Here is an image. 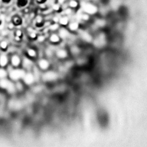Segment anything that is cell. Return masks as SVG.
Segmentation results:
<instances>
[{
  "mask_svg": "<svg viewBox=\"0 0 147 147\" xmlns=\"http://www.w3.org/2000/svg\"><path fill=\"white\" fill-rule=\"evenodd\" d=\"M10 67L9 69L7 68L8 71V78L14 82L22 80L26 71L22 67L14 68L10 66Z\"/></svg>",
  "mask_w": 147,
  "mask_h": 147,
  "instance_id": "obj_1",
  "label": "cell"
},
{
  "mask_svg": "<svg viewBox=\"0 0 147 147\" xmlns=\"http://www.w3.org/2000/svg\"><path fill=\"white\" fill-rule=\"evenodd\" d=\"M0 90L5 91L9 94H14L17 93L15 82L8 78L0 79Z\"/></svg>",
  "mask_w": 147,
  "mask_h": 147,
  "instance_id": "obj_2",
  "label": "cell"
},
{
  "mask_svg": "<svg viewBox=\"0 0 147 147\" xmlns=\"http://www.w3.org/2000/svg\"><path fill=\"white\" fill-rule=\"evenodd\" d=\"M9 65L12 67L17 68L22 67L23 57L17 52L9 53Z\"/></svg>",
  "mask_w": 147,
  "mask_h": 147,
  "instance_id": "obj_3",
  "label": "cell"
},
{
  "mask_svg": "<svg viewBox=\"0 0 147 147\" xmlns=\"http://www.w3.org/2000/svg\"><path fill=\"white\" fill-rule=\"evenodd\" d=\"M41 78L45 82H52L58 79V74L54 71L48 70L44 71Z\"/></svg>",
  "mask_w": 147,
  "mask_h": 147,
  "instance_id": "obj_4",
  "label": "cell"
},
{
  "mask_svg": "<svg viewBox=\"0 0 147 147\" xmlns=\"http://www.w3.org/2000/svg\"><path fill=\"white\" fill-rule=\"evenodd\" d=\"M36 79L33 73L31 71H26L24 78L22 79V81L25 86L32 85L36 82Z\"/></svg>",
  "mask_w": 147,
  "mask_h": 147,
  "instance_id": "obj_5",
  "label": "cell"
},
{
  "mask_svg": "<svg viewBox=\"0 0 147 147\" xmlns=\"http://www.w3.org/2000/svg\"><path fill=\"white\" fill-rule=\"evenodd\" d=\"M82 7L84 12L88 14H94L98 11L97 7L90 3L84 2V5H82Z\"/></svg>",
  "mask_w": 147,
  "mask_h": 147,
  "instance_id": "obj_6",
  "label": "cell"
},
{
  "mask_svg": "<svg viewBox=\"0 0 147 147\" xmlns=\"http://www.w3.org/2000/svg\"><path fill=\"white\" fill-rule=\"evenodd\" d=\"M7 52L0 51V67L7 68L9 65V55Z\"/></svg>",
  "mask_w": 147,
  "mask_h": 147,
  "instance_id": "obj_7",
  "label": "cell"
},
{
  "mask_svg": "<svg viewBox=\"0 0 147 147\" xmlns=\"http://www.w3.org/2000/svg\"><path fill=\"white\" fill-rule=\"evenodd\" d=\"M51 66L50 62L46 58H41L38 59L37 63V67L40 69V71H46L49 70Z\"/></svg>",
  "mask_w": 147,
  "mask_h": 147,
  "instance_id": "obj_8",
  "label": "cell"
},
{
  "mask_svg": "<svg viewBox=\"0 0 147 147\" xmlns=\"http://www.w3.org/2000/svg\"><path fill=\"white\" fill-rule=\"evenodd\" d=\"M26 71H31V69L34 67V63L33 60L31 59L30 58L27 57L25 55L22 58V67Z\"/></svg>",
  "mask_w": 147,
  "mask_h": 147,
  "instance_id": "obj_9",
  "label": "cell"
},
{
  "mask_svg": "<svg viewBox=\"0 0 147 147\" xmlns=\"http://www.w3.org/2000/svg\"><path fill=\"white\" fill-rule=\"evenodd\" d=\"M25 55L30 58L31 59H36L38 57V53L36 49L34 47H29L26 49L25 52Z\"/></svg>",
  "mask_w": 147,
  "mask_h": 147,
  "instance_id": "obj_10",
  "label": "cell"
},
{
  "mask_svg": "<svg viewBox=\"0 0 147 147\" xmlns=\"http://www.w3.org/2000/svg\"><path fill=\"white\" fill-rule=\"evenodd\" d=\"M61 38L58 34V33H56L55 32H52L49 35L48 40L49 41V43H51L53 45H58L60 43L61 41Z\"/></svg>",
  "mask_w": 147,
  "mask_h": 147,
  "instance_id": "obj_11",
  "label": "cell"
},
{
  "mask_svg": "<svg viewBox=\"0 0 147 147\" xmlns=\"http://www.w3.org/2000/svg\"><path fill=\"white\" fill-rule=\"evenodd\" d=\"M10 43L7 38H3L0 40V51L7 52L9 49Z\"/></svg>",
  "mask_w": 147,
  "mask_h": 147,
  "instance_id": "obj_12",
  "label": "cell"
},
{
  "mask_svg": "<svg viewBox=\"0 0 147 147\" xmlns=\"http://www.w3.org/2000/svg\"><path fill=\"white\" fill-rule=\"evenodd\" d=\"M57 33L62 40L67 39L70 36V32L67 29L63 26L59 29Z\"/></svg>",
  "mask_w": 147,
  "mask_h": 147,
  "instance_id": "obj_13",
  "label": "cell"
},
{
  "mask_svg": "<svg viewBox=\"0 0 147 147\" xmlns=\"http://www.w3.org/2000/svg\"><path fill=\"white\" fill-rule=\"evenodd\" d=\"M55 54L57 58L61 59H65L67 56V51L63 49H56Z\"/></svg>",
  "mask_w": 147,
  "mask_h": 147,
  "instance_id": "obj_14",
  "label": "cell"
},
{
  "mask_svg": "<svg viewBox=\"0 0 147 147\" xmlns=\"http://www.w3.org/2000/svg\"><path fill=\"white\" fill-rule=\"evenodd\" d=\"M11 21L16 27L21 25L23 23V19L22 18V17L17 14H14L11 17Z\"/></svg>",
  "mask_w": 147,
  "mask_h": 147,
  "instance_id": "obj_15",
  "label": "cell"
},
{
  "mask_svg": "<svg viewBox=\"0 0 147 147\" xmlns=\"http://www.w3.org/2000/svg\"><path fill=\"white\" fill-rule=\"evenodd\" d=\"M35 25L36 26L41 27L42 26L45 24V18L41 15H37L35 17Z\"/></svg>",
  "mask_w": 147,
  "mask_h": 147,
  "instance_id": "obj_16",
  "label": "cell"
},
{
  "mask_svg": "<svg viewBox=\"0 0 147 147\" xmlns=\"http://www.w3.org/2000/svg\"><path fill=\"white\" fill-rule=\"evenodd\" d=\"M15 86H16L17 93H18V92H23L24 89V86L25 85L23 83V82L22 81V80H20L15 82Z\"/></svg>",
  "mask_w": 147,
  "mask_h": 147,
  "instance_id": "obj_17",
  "label": "cell"
},
{
  "mask_svg": "<svg viewBox=\"0 0 147 147\" xmlns=\"http://www.w3.org/2000/svg\"><path fill=\"white\" fill-rule=\"evenodd\" d=\"M81 36L83 40L87 42H91L92 40V37L88 32L85 31H82L81 32Z\"/></svg>",
  "mask_w": 147,
  "mask_h": 147,
  "instance_id": "obj_18",
  "label": "cell"
},
{
  "mask_svg": "<svg viewBox=\"0 0 147 147\" xmlns=\"http://www.w3.org/2000/svg\"><path fill=\"white\" fill-rule=\"evenodd\" d=\"M69 18L67 16H64L60 17L59 20V24L62 26L63 27L69 24Z\"/></svg>",
  "mask_w": 147,
  "mask_h": 147,
  "instance_id": "obj_19",
  "label": "cell"
},
{
  "mask_svg": "<svg viewBox=\"0 0 147 147\" xmlns=\"http://www.w3.org/2000/svg\"><path fill=\"white\" fill-rule=\"evenodd\" d=\"M59 28H60V25L59 24V23H52L48 26L49 30L52 31V32H55L57 31H58Z\"/></svg>",
  "mask_w": 147,
  "mask_h": 147,
  "instance_id": "obj_20",
  "label": "cell"
},
{
  "mask_svg": "<svg viewBox=\"0 0 147 147\" xmlns=\"http://www.w3.org/2000/svg\"><path fill=\"white\" fill-rule=\"evenodd\" d=\"M29 2L28 0H17V6L19 8H25Z\"/></svg>",
  "mask_w": 147,
  "mask_h": 147,
  "instance_id": "obj_21",
  "label": "cell"
},
{
  "mask_svg": "<svg viewBox=\"0 0 147 147\" xmlns=\"http://www.w3.org/2000/svg\"><path fill=\"white\" fill-rule=\"evenodd\" d=\"M8 71L7 68L0 67V79L8 78Z\"/></svg>",
  "mask_w": 147,
  "mask_h": 147,
  "instance_id": "obj_22",
  "label": "cell"
},
{
  "mask_svg": "<svg viewBox=\"0 0 147 147\" xmlns=\"http://www.w3.org/2000/svg\"><path fill=\"white\" fill-rule=\"evenodd\" d=\"M79 27V23L76 22H73L69 24V28L70 30L73 31L77 30Z\"/></svg>",
  "mask_w": 147,
  "mask_h": 147,
  "instance_id": "obj_23",
  "label": "cell"
},
{
  "mask_svg": "<svg viewBox=\"0 0 147 147\" xmlns=\"http://www.w3.org/2000/svg\"><path fill=\"white\" fill-rule=\"evenodd\" d=\"M68 5L70 8H76L79 6V3L76 0H71L69 1Z\"/></svg>",
  "mask_w": 147,
  "mask_h": 147,
  "instance_id": "obj_24",
  "label": "cell"
},
{
  "mask_svg": "<svg viewBox=\"0 0 147 147\" xmlns=\"http://www.w3.org/2000/svg\"><path fill=\"white\" fill-rule=\"evenodd\" d=\"M13 35L23 38V31L20 29H15V30L13 31Z\"/></svg>",
  "mask_w": 147,
  "mask_h": 147,
  "instance_id": "obj_25",
  "label": "cell"
},
{
  "mask_svg": "<svg viewBox=\"0 0 147 147\" xmlns=\"http://www.w3.org/2000/svg\"><path fill=\"white\" fill-rule=\"evenodd\" d=\"M16 26L13 24L12 22L11 21H9L8 22H7L6 25V28L10 31H13L15 30Z\"/></svg>",
  "mask_w": 147,
  "mask_h": 147,
  "instance_id": "obj_26",
  "label": "cell"
},
{
  "mask_svg": "<svg viewBox=\"0 0 147 147\" xmlns=\"http://www.w3.org/2000/svg\"><path fill=\"white\" fill-rule=\"evenodd\" d=\"M37 36H38V34H37L36 32H35V30L28 32V37L30 38V39H31L32 40H36Z\"/></svg>",
  "mask_w": 147,
  "mask_h": 147,
  "instance_id": "obj_27",
  "label": "cell"
},
{
  "mask_svg": "<svg viewBox=\"0 0 147 147\" xmlns=\"http://www.w3.org/2000/svg\"><path fill=\"white\" fill-rule=\"evenodd\" d=\"M61 5L58 3L57 2L54 3L52 6V9L53 11L55 12H59V11L61 10Z\"/></svg>",
  "mask_w": 147,
  "mask_h": 147,
  "instance_id": "obj_28",
  "label": "cell"
},
{
  "mask_svg": "<svg viewBox=\"0 0 147 147\" xmlns=\"http://www.w3.org/2000/svg\"><path fill=\"white\" fill-rule=\"evenodd\" d=\"M10 31L8 30L7 28L3 29V30H1V36L3 38H7V37L9 36Z\"/></svg>",
  "mask_w": 147,
  "mask_h": 147,
  "instance_id": "obj_29",
  "label": "cell"
},
{
  "mask_svg": "<svg viewBox=\"0 0 147 147\" xmlns=\"http://www.w3.org/2000/svg\"><path fill=\"white\" fill-rule=\"evenodd\" d=\"M36 40L40 43L43 42L46 40V36L44 35H38Z\"/></svg>",
  "mask_w": 147,
  "mask_h": 147,
  "instance_id": "obj_30",
  "label": "cell"
},
{
  "mask_svg": "<svg viewBox=\"0 0 147 147\" xmlns=\"http://www.w3.org/2000/svg\"><path fill=\"white\" fill-rule=\"evenodd\" d=\"M45 54L47 57H49V58L51 57L52 55H53V51L51 49L48 48L45 51Z\"/></svg>",
  "mask_w": 147,
  "mask_h": 147,
  "instance_id": "obj_31",
  "label": "cell"
},
{
  "mask_svg": "<svg viewBox=\"0 0 147 147\" xmlns=\"http://www.w3.org/2000/svg\"><path fill=\"white\" fill-rule=\"evenodd\" d=\"M96 25L98 26H100V27H102V26H103L105 24V22L103 20H102V19H99L97 20L96 21Z\"/></svg>",
  "mask_w": 147,
  "mask_h": 147,
  "instance_id": "obj_32",
  "label": "cell"
},
{
  "mask_svg": "<svg viewBox=\"0 0 147 147\" xmlns=\"http://www.w3.org/2000/svg\"><path fill=\"white\" fill-rule=\"evenodd\" d=\"M64 12L65 13V16H68V15H70L71 13H72V9L70 8H65Z\"/></svg>",
  "mask_w": 147,
  "mask_h": 147,
  "instance_id": "obj_33",
  "label": "cell"
},
{
  "mask_svg": "<svg viewBox=\"0 0 147 147\" xmlns=\"http://www.w3.org/2000/svg\"><path fill=\"white\" fill-rule=\"evenodd\" d=\"M22 39H23V38H22V37L13 36V40L17 43H20L22 41Z\"/></svg>",
  "mask_w": 147,
  "mask_h": 147,
  "instance_id": "obj_34",
  "label": "cell"
},
{
  "mask_svg": "<svg viewBox=\"0 0 147 147\" xmlns=\"http://www.w3.org/2000/svg\"><path fill=\"white\" fill-rule=\"evenodd\" d=\"M71 52L73 53L77 54V53H78L79 52V48H78L76 47H73L71 48Z\"/></svg>",
  "mask_w": 147,
  "mask_h": 147,
  "instance_id": "obj_35",
  "label": "cell"
},
{
  "mask_svg": "<svg viewBox=\"0 0 147 147\" xmlns=\"http://www.w3.org/2000/svg\"><path fill=\"white\" fill-rule=\"evenodd\" d=\"M2 3H3L5 5H9L12 2L13 0H1Z\"/></svg>",
  "mask_w": 147,
  "mask_h": 147,
  "instance_id": "obj_36",
  "label": "cell"
},
{
  "mask_svg": "<svg viewBox=\"0 0 147 147\" xmlns=\"http://www.w3.org/2000/svg\"><path fill=\"white\" fill-rule=\"evenodd\" d=\"M36 2L38 3L41 5V4L45 3L46 2L47 0H36Z\"/></svg>",
  "mask_w": 147,
  "mask_h": 147,
  "instance_id": "obj_37",
  "label": "cell"
},
{
  "mask_svg": "<svg viewBox=\"0 0 147 147\" xmlns=\"http://www.w3.org/2000/svg\"><path fill=\"white\" fill-rule=\"evenodd\" d=\"M65 0H57V3L61 6L65 2Z\"/></svg>",
  "mask_w": 147,
  "mask_h": 147,
  "instance_id": "obj_38",
  "label": "cell"
},
{
  "mask_svg": "<svg viewBox=\"0 0 147 147\" xmlns=\"http://www.w3.org/2000/svg\"><path fill=\"white\" fill-rule=\"evenodd\" d=\"M2 24V19L0 17V26H1V25Z\"/></svg>",
  "mask_w": 147,
  "mask_h": 147,
  "instance_id": "obj_39",
  "label": "cell"
},
{
  "mask_svg": "<svg viewBox=\"0 0 147 147\" xmlns=\"http://www.w3.org/2000/svg\"><path fill=\"white\" fill-rule=\"evenodd\" d=\"M0 36H1V30H0Z\"/></svg>",
  "mask_w": 147,
  "mask_h": 147,
  "instance_id": "obj_40",
  "label": "cell"
}]
</instances>
